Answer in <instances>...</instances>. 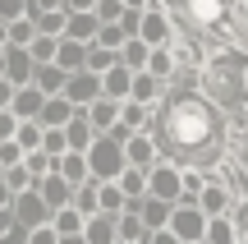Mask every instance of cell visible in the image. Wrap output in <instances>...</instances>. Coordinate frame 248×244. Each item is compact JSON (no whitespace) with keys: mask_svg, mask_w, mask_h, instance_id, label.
<instances>
[{"mask_svg":"<svg viewBox=\"0 0 248 244\" xmlns=\"http://www.w3.org/2000/svg\"><path fill=\"white\" fill-rule=\"evenodd\" d=\"M83 244H120V217L97 212V217L88 221V235H83Z\"/></svg>","mask_w":248,"mask_h":244,"instance_id":"cell-15","label":"cell"},{"mask_svg":"<svg viewBox=\"0 0 248 244\" xmlns=\"http://www.w3.org/2000/svg\"><path fill=\"white\" fill-rule=\"evenodd\" d=\"M207 226H212V217H207L198 203H188V208H175V217H170V230H175L184 244H202V240H207Z\"/></svg>","mask_w":248,"mask_h":244,"instance_id":"cell-6","label":"cell"},{"mask_svg":"<svg viewBox=\"0 0 248 244\" xmlns=\"http://www.w3.org/2000/svg\"><path fill=\"white\" fill-rule=\"evenodd\" d=\"M74 208H78L83 217H97V212H101V180L78 184V189H74Z\"/></svg>","mask_w":248,"mask_h":244,"instance_id":"cell-28","label":"cell"},{"mask_svg":"<svg viewBox=\"0 0 248 244\" xmlns=\"http://www.w3.org/2000/svg\"><path fill=\"white\" fill-rule=\"evenodd\" d=\"M147 244H184V240H179L175 230H152V235H147Z\"/></svg>","mask_w":248,"mask_h":244,"instance_id":"cell-43","label":"cell"},{"mask_svg":"<svg viewBox=\"0 0 248 244\" xmlns=\"http://www.w3.org/2000/svg\"><path fill=\"white\" fill-rule=\"evenodd\" d=\"M120 60L129 65V69H147V60H152V46L142 42V37H129V42H124V51H120Z\"/></svg>","mask_w":248,"mask_h":244,"instance_id":"cell-32","label":"cell"},{"mask_svg":"<svg viewBox=\"0 0 248 244\" xmlns=\"http://www.w3.org/2000/svg\"><path fill=\"white\" fill-rule=\"evenodd\" d=\"M147 221H142L138 203H129V212H120V244H147Z\"/></svg>","mask_w":248,"mask_h":244,"instance_id":"cell-20","label":"cell"},{"mask_svg":"<svg viewBox=\"0 0 248 244\" xmlns=\"http://www.w3.org/2000/svg\"><path fill=\"white\" fill-rule=\"evenodd\" d=\"M88 221H92V217H83V212L69 203V208H60V212H55V221H51V226L60 230V240H64V244H74V240H83V235H88Z\"/></svg>","mask_w":248,"mask_h":244,"instance_id":"cell-12","label":"cell"},{"mask_svg":"<svg viewBox=\"0 0 248 244\" xmlns=\"http://www.w3.org/2000/svg\"><path fill=\"white\" fill-rule=\"evenodd\" d=\"M202 244H207V240H202Z\"/></svg>","mask_w":248,"mask_h":244,"instance_id":"cell-51","label":"cell"},{"mask_svg":"<svg viewBox=\"0 0 248 244\" xmlns=\"http://www.w3.org/2000/svg\"><path fill=\"white\" fill-rule=\"evenodd\" d=\"M28 235H32V230L14 226V230H9V235H0V244H28Z\"/></svg>","mask_w":248,"mask_h":244,"instance_id":"cell-45","label":"cell"},{"mask_svg":"<svg viewBox=\"0 0 248 244\" xmlns=\"http://www.w3.org/2000/svg\"><path fill=\"white\" fill-rule=\"evenodd\" d=\"M124 208H129V194L120 189V180H101V212H110V217H120Z\"/></svg>","mask_w":248,"mask_h":244,"instance_id":"cell-30","label":"cell"},{"mask_svg":"<svg viewBox=\"0 0 248 244\" xmlns=\"http://www.w3.org/2000/svg\"><path fill=\"white\" fill-rule=\"evenodd\" d=\"M101 0H69V14H97Z\"/></svg>","mask_w":248,"mask_h":244,"instance_id":"cell-44","label":"cell"},{"mask_svg":"<svg viewBox=\"0 0 248 244\" xmlns=\"http://www.w3.org/2000/svg\"><path fill=\"white\" fill-rule=\"evenodd\" d=\"M216 184H225L234 203L248 198V171L239 166V157H221V166H216Z\"/></svg>","mask_w":248,"mask_h":244,"instance_id":"cell-10","label":"cell"},{"mask_svg":"<svg viewBox=\"0 0 248 244\" xmlns=\"http://www.w3.org/2000/svg\"><path fill=\"white\" fill-rule=\"evenodd\" d=\"M88 162H92V175L97 180H120L129 171V157H124V143L115 134H101L97 143L88 147Z\"/></svg>","mask_w":248,"mask_h":244,"instance_id":"cell-3","label":"cell"},{"mask_svg":"<svg viewBox=\"0 0 248 244\" xmlns=\"http://www.w3.org/2000/svg\"><path fill=\"white\" fill-rule=\"evenodd\" d=\"M239 244H248V217H239Z\"/></svg>","mask_w":248,"mask_h":244,"instance_id":"cell-47","label":"cell"},{"mask_svg":"<svg viewBox=\"0 0 248 244\" xmlns=\"http://www.w3.org/2000/svg\"><path fill=\"white\" fill-rule=\"evenodd\" d=\"M74 115H78V106H74L64 92H60V97H46V106H42V125L46 129H64Z\"/></svg>","mask_w":248,"mask_h":244,"instance_id":"cell-18","label":"cell"},{"mask_svg":"<svg viewBox=\"0 0 248 244\" xmlns=\"http://www.w3.org/2000/svg\"><path fill=\"white\" fill-rule=\"evenodd\" d=\"M37 69H42V65L32 60V51H28V46H9V51H5V79L14 83V88H32Z\"/></svg>","mask_w":248,"mask_h":244,"instance_id":"cell-9","label":"cell"},{"mask_svg":"<svg viewBox=\"0 0 248 244\" xmlns=\"http://www.w3.org/2000/svg\"><path fill=\"white\" fill-rule=\"evenodd\" d=\"M0 51H9V23H0Z\"/></svg>","mask_w":248,"mask_h":244,"instance_id":"cell-46","label":"cell"},{"mask_svg":"<svg viewBox=\"0 0 248 244\" xmlns=\"http://www.w3.org/2000/svg\"><path fill=\"white\" fill-rule=\"evenodd\" d=\"M23 162H28V152L18 147V138H5V143H0V166L14 171V166H23Z\"/></svg>","mask_w":248,"mask_h":244,"instance_id":"cell-36","label":"cell"},{"mask_svg":"<svg viewBox=\"0 0 248 244\" xmlns=\"http://www.w3.org/2000/svg\"><path fill=\"white\" fill-rule=\"evenodd\" d=\"M42 106H46V92L32 83V88H18L14 92V106H9V111H14L18 120H42Z\"/></svg>","mask_w":248,"mask_h":244,"instance_id":"cell-19","label":"cell"},{"mask_svg":"<svg viewBox=\"0 0 248 244\" xmlns=\"http://www.w3.org/2000/svg\"><path fill=\"white\" fill-rule=\"evenodd\" d=\"M129 9H152V0H124Z\"/></svg>","mask_w":248,"mask_h":244,"instance_id":"cell-48","label":"cell"},{"mask_svg":"<svg viewBox=\"0 0 248 244\" xmlns=\"http://www.w3.org/2000/svg\"><path fill=\"white\" fill-rule=\"evenodd\" d=\"M147 180H152V198H161V203H175V198H184V171H179L175 162H166V157H161L156 166H152L147 171Z\"/></svg>","mask_w":248,"mask_h":244,"instance_id":"cell-4","label":"cell"},{"mask_svg":"<svg viewBox=\"0 0 248 244\" xmlns=\"http://www.w3.org/2000/svg\"><path fill=\"white\" fill-rule=\"evenodd\" d=\"M120 65V51H110V46H88V69L92 74H106Z\"/></svg>","mask_w":248,"mask_h":244,"instance_id":"cell-34","label":"cell"},{"mask_svg":"<svg viewBox=\"0 0 248 244\" xmlns=\"http://www.w3.org/2000/svg\"><path fill=\"white\" fill-rule=\"evenodd\" d=\"M60 69H69V74H78V69H88V46L83 42H69V37H64L60 42Z\"/></svg>","mask_w":248,"mask_h":244,"instance_id":"cell-29","label":"cell"},{"mask_svg":"<svg viewBox=\"0 0 248 244\" xmlns=\"http://www.w3.org/2000/svg\"><path fill=\"white\" fill-rule=\"evenodd\" d=\"M124 14H129L124 0H101V5H97V18H101V23H124Z\"/></svg>","mask_w":248,"mask_h":244,"instance_id":"cell-39","label":"cell"},{"mask_svg":"<svg viewBox=\"0 0 248 244\" xmlns=\"http://www.w3.org/2000/svg\"><path fill=\"white\" fill-rule=\"evenodd\" d=\"M28 244H64V240H60V230H55V226H37L32 235H28Z\"/></svg>","mask_w":248,"mask_h":244,"instance_id":"cell-41","label":"cell"},{"mask_svg":"<svg viewBox=\"0 0 248 244\" xmlns=\"http://www.w3.org/2000/svg\"><path fill=\"white\" fill-rule=\"evenodd\" d=\"M28 9H32V0H0V23H18V18H28Z\"/></svg>","mask_w":248,"mask_h":244,"instance_id":"cell-37","label":"cell"},{"mask_svg":"<svg viewBox=\"0 0 248 244\" xmlns=\"http://www.w3.org/2000/svg\"><path fill=\"white\" fill-rule=\"evenodd\" d=\"M64 134H69V147H74V152H88V147L92 143H97V129H92V120H88V111H78V115H74L69 120V125H64Z\"/></svg>","mask_w":248,"mask_h":244,"instance_id":"cell-21","label":"cell"},{"mask_svg":"<svg viewBox=\"0 0 248 244\" xmlns=\"http://www.w3.org/2000/svg\"><path fill=\"white\" fill-rule=\"evenodd\" d=\"M18 125H23V120H18V115H14L9 106L0 111V143H5V138H14V134H18Z\"/></svg>","mask_w":248,"mask_h":244,"instance_id":"cell-40","label":"cell"},{"mask_svg":"<svg viewBox=\"0 0 248 244\" xmlns=\"http://www.w3.org/2000/svg\"><path fill=\"white\" fill-rule=\"evenodd\" d=\"M138 212H142V221H147V230H170V217H175V208L170 203H161V198H138Z\"/></svg>","mask_w":248,"mask_h":244,"instance_id":"cell-23","label":"cell"},{"mask_svg":"<svg viewBox=\"0 0 248 244\" xmlns=\"http://www.w3.org/2000/svg\"><path fill=\"white\" fill-rule=\"evenodd\" d=\"M120 106H124V101H115V97H101V101H92V106H88V120H92V129H97V134H110V129L120 125Z\"/></svg>","mask_w":248,"mask_h":244,"instance_id":"cell-16","label":"cell"},{"mask_svg":"<svg viewBox=\"0 0 248 244\" xmlns=\"http://www.w3.org/2000/svg\"><path fill=\"white\" fill-rule=\"evenodd\" d=\"M166 92V83L156 79V74H147V69H138V79H133V97L129 101H142V106H156V97Z\"/></svg>","mask_w":248,"mask_h":244,"instance_id":"cell-26","label":"cell"},{"mask_svg":"<svg viewBox=\"0 0 248 244\" xmlns=\"http://www.w3.org/2000/svg\"><path fill=\"white\" fill-rule=\"evenodd\" d=\"M152 134L161 138L170 162H198V157L221 152V115L198 92L170 97L166 111H161V125H152Z\"/></svg>","mask_w":248,"mask_h":244,"instance_id":"cell-1","label":"cell"},{"mask_svg":"<svg viewBox=\"0 0 248 244\" xmlns=\"http://www.w3.org/2000/svg\"><path fill=\"white\" fill-rule=\"evenodd\" d=\"M14 138H18V147H23V152H37V147L46 143V125H42V120H23Z\"/></svg>","mask_w":248,"mask_h":244,"instance_id":"cell-33","label":"cell"},{"mask_svg":"<svg viewBox=\"0 0 248 244\" xmlns=\"http://www.w3.org/2000/svg\"><path fill=\"white\" fill-rule=\"evenodd\" d=\"M32 83H37V88L46 92V97H60V92L69 88V69H60V65H42Z\"/></svg>","mask_w":248,"mask_h":244,"instance_id":"cell-25","label":"cell"},{"mask_svg":"<svg viewBox=\"0 0 248 244\" xmlns=\"http://www.w3.org/2000/svg\"><path fill=\"white\" fill-rule=\"evenodd\" d=\"M64 37H69V42H83V46H97V37H101V18H97V14H69Z\"/></svg>","mask_w":248,"mask_h":244,"instance_id":"cell-17","label":"cell"},{"mask_svg":"<svg viewBox=\"0 0 248 244\" xmlns=\"http://www.w3.org/2000/svg\"><path fill=\"white\" fill-rule=\"evenodd\" d=\"M0 180H5V166H0Z\"/></svg>","mask_w":248,"mask_h":244,"instance_id":"cell-50","label":"cell"},{"mask_svg":"<svg viewBox=\"0 0 248 244\" xmlns=\"http://www.w3.org/2000/svg\"><path fill=\"white\" fill-rule=\"evenodd\" d=\"M120 125L133 129V134H142V129H152L156 120H152V106H142V101H124V106H120Z\"/></svg>","mask_w":248,"mask_h":244,"instance_id":"cell-27","label":"cell"},{"mask_svg":"<svg viewBox=\"0 0 248 244\" xmlns=\"http://www.w3.org/2000/svg\"><path fill=\"white\" fill-rule=\"evenodd\" d=\"M14 92H18V88L5 79V74H0V111H5V106H14Z\"/></svg>","mask_w":248,"mask_h":244,"instance_id":"cell-42","label":"cell"},{"mask_svg":"<svg viewBox=\"0 0 248 244\" xmlns=\"http://www.w3.org/2000/svg\"><path fill=\"white\" fill-rule=\"evenodd\" d=\"M60 175L78 189V184H88V180H97L92 175V162H88V152H64L60 157Z\"/></svg>","mask_w":248,"mask_h":244,"instance_id":"cell-22","label":"cell"},{"mask_svg":"<svg viewBox=\"0 0 248 244\" xmlns=\"http://www.w3.org/2000/svg\"><path fill=\"white\" fill-rule=\"evenodd\" d=\"M124 157H129V166H142V171H152V166L161 162V157H156V134H152V129L133 134L129 143H124Z\"/></svg>","mask_w":248,"mask_h":244,"instance_id":"cell-11","label":"cell"},{"mask_svg":"<svg viewBox=\"0 0 248 244\" xmlns=\"http://www.w3.org/2000/svg\"><path fill=\"white\" fill-rule=\"evenodd\" d=\"M175 65H179V60H175V51H170V46H161V51H152V60H147V74H156V79L166 83L170 74H175Z\"/></svg>","mask_w":248,"mask_h":244,"instance_id":"cell-35","label":"cell"},{"mask_svg":"<svg viewBox=\"0 0 248 244\" xmlns=\"http://www.w3.org/2000/svg\"><path fill=\"white\" fill-rule=\"evenodd\" d=\"M37 194H42V198L51 203V212H60V208H69V203H74V184L64 180L60 171H55V175H46V180L37 184Z\"/></svg>","mask_w":248,"mask_h":244,"instance_id":"cell-13","label":"cell"},{"mask_svg":"<svg viewBox=\"0 0 248 244\" xmlns=\"http://www.w3.org/2000/svg\"><path fill=\"white\" fill-rule=\"evenodd\" d=\"M64 97H69L78 111H88L92 101L106 97V79H101V74H92V69H78V74H69V88H64Z\"/></svg>","mask_w":248,"mask_h":244,"instance_id":"cell-7","label":"cell"},{"mask_svg":"<svg viewBox=\"0 0 248 244\" xmlns=\"http://www.w3.org/2000/svg\"><path fill=\"white\" fill-rule=\"evenodd\" d=\"M244 18H248V0H244Z\"/></svg>","mask_w":248,"mask_h":244,"instance_id":"cell-49","label":"cell"},{"mask_svg":"<svg viewBox=\"0 0 248 244\" xmlns=\"http://www.w3.org/2000/svg\"><path fill=\"white\" fill-rule=\"evenodd\" d=\"M138 37L152 46V51H161V46H175V23H170L166 5H152V9H142V28H138Z\"/></svg>","mask_w":248,"mask_h":244,"instance_id":"cell-5","label":"cell"},{"mask_svg":"<svg viewBox=\"0 0 248 244\" xmlns=\"http://www.w3.org/2000/svg\"><path fill=\"white\" fill-rule=\"evenodd\" d=\"M106 79V97H115V101H129L133 97V79H138V69H129V65H115V69H106L101 74Z\"/></svg>","mask_w":248,"mask_h":244,"instance_id":"cell-14","label":"cell"},{"mask_svg":"<svg viewBox=\"0 0 248 244\" xmlns=\"http://www.w3.org/2000/svg\"><path fill=\"white\" fill-rule=\"evenodd\" d=\"M198 208H202L207 212V217H225V212H230L234 208V198H230V189H225V184H207V194H202V198H198Z\"/></svg>","mask_w":248,"mask_h":244,"instance_id":"cell-24","label":"cell"},{"mask_svg":"<svg viewBox=\"0 0 248 244\" xmlns=\"http://www.w3.org/2000/svg\"><path fill=\"white\" fill-rule=\"evenodd\" d=\"M207 244H239V221L212 217V226H207Z\"/></svg>","mask_w":248,"mask_h":244,"instance_id":"cell-31","label":"cell"},{"mask_svg":"<svg viewBox=\"0 0 248 244\" xmlns=\"http://www.w3.org/2000/svg\"><path fill=\"white\" fill-rule=\"evenodd\" d=\"M42 147L55 157V162H60L64 152H74V147H69V134H64V129H46V143H42Z\"/></svg>","mask_w":248,"mask_h":244,"instance_id":"cell-38","label":"cell"},{"mask_svg":"<svg viewBox=\"0 0 248 244\" xmlns=\"http://www.w3.org/2000/svg\"><path fill=\"white\" fill-rule=\"evenodd\" d=\"M14 212H18V226H23V230H37V226H51V221H55L51 203H46L37 189L18 194V198H14Z\"/></svg>","mask_w":248,"mask_h":244,"instance_id":"cell-8","label":"cell"},{"mask_svg":"<svg viewBox=\"0 0 248 244\" xmlns=\"http://www.w3.org/2000/svg\"><path fill=\"white\" fill-rule=\"evenodd\" d=\"M184 18L207 37H230V0H179Z\"/></svg>","mask_w":248,"mask_h":244,"instance_id":"cell-2","label":"cell"}]
</instances>
